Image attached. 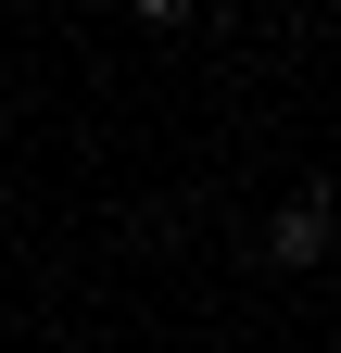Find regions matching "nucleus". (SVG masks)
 Instances as JSON below:
<instances>
[{
  "label": "nucleus",
  "instance_id": "f257e3e1",
  "mask_svg": "<svg viewBox=\"0 0 341 353\" xmlns=\"http://www.w3.org/2000/svg\"><path fill=\"white\" fill-rule=\"evenodd\" d=\"M266 252H278V265H316V252H329V202H316V190H304V202H278Z\"/></svg>",
  "mask_w": 341,
  "mask_h": 353
},
{
  "label": "nucleus",
  "instance_id": "f03ea898",
  "mask_svg": "<svg viewBox=\"0 0 341 353\" xmlns=\"http://www.w3.org/2000/svg\"><path fill=\"white\" fill-rule=\"evenodd\" d=\"M139 26H190V0H139Z\"/></svg>",
  "mask_w": 341,
  "mask_h": 353
}]
</instances>
